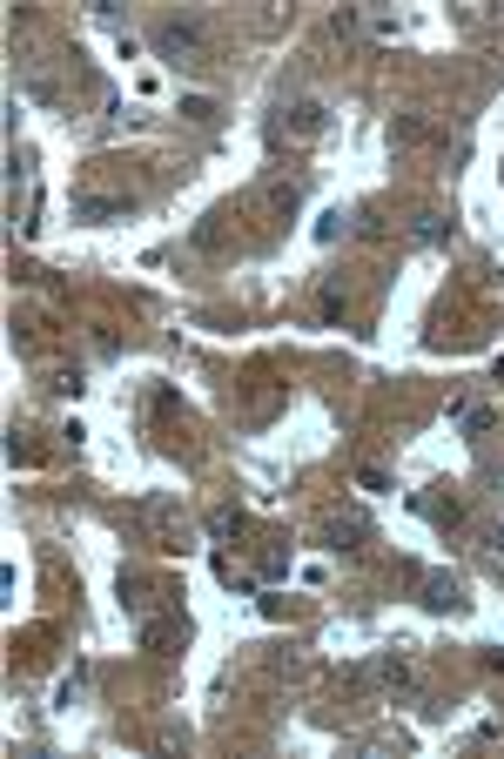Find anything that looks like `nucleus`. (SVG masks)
I'll use <instances>...</instances> for the list:
<instances>
[{
    "label": "nucleus",
    "mask_w": 504,
    "mask_h": 759,
    "mask_svg": "<svg viewBox=\"0 0 504 759\" xmlns=\"http://www.w3.org/2000/svg\"><path fill=\"white\" fill-rule=\"evenodd\" d=\"M323 135V101H290L283 122H276V141H316Z\"/></svg>",
    "instance_id": "1"
},
{
    "label": "nucleus",
    "mask_w": 504,
    "mask_h": 759,
    "mask_svg": "<svg viewBox=\"0 0 504 759\" xmlns=\"http://www.w3.org/2000/svg\"><path fill=\"white\" fill-rule=\"evenodd\" d=\"M155 47H162L168 61H182V54H196V47H202V28H188V20H168V28H155Z\"/></svg>",
    "instance_id": "2"
},
{
    "label": "nucleus",
    "mask_w": 504,
    "mask_h": 759,
    "mask_svg": "<svg viewBox=\"0 0 504 759\" xmlns=\"http://www.w3.org/2000/svg\"><path fill=\"white\" fill-rule=\"evenodd\" d=\"M75 215H81V222H122L128 202H122V196H81V202H75Z\"/></svg>",
    "instance_id": "3"
},
{
    "label": "nucleus",
    "mask_w": 504,
    "mask_h": 759,
    "mask_svg": "<svg viewBox=\"0 0 504 759\" xmlns=\"http://www.w3.org/2000/svg\"><path fill=\"white\" fill-rule=\"evenodd\" d=\"M424 605H437V611H458V605H464V592H458V578H444V571H430V578H424Z\"/></svg>",
    "instance_id": "4"
},
{
    "label": "nucleus",
    "mask_w": 504,
    "mask_h": 759,
    "mask_svg": "<svg viewBox=\"0 0 504 759\" xmlns=\"http://www.w3.org/2000/svg\"><path fill=\"white\" fill-rule=\"evenodd\" d=\"M262 202H269L276 215H290L296 202H303V182H296V175H290V182H283V175H276V182H262Z\"/></svg>",
    "instance_id": "5"
},
{
    "label": "nucleus",
    "mask_w": 504,
    "mask_h": 759,
    "mask_svg": "<svg viewBox=\"0 0 504 759\" xmlns=\"http://www.w3.org/2000/svg\"><path fill=\"white\" fill-rule=\"evenodd\" d=\"M411 236H417V243H444L451 228H444V215H417V222H411Z\"/></svg>",
    "instance_id": "6"
},
{
    "label": "nucleus",
    "mask_w": 504,
    "mask_h": 759,
    "mask_svg": "<svg viewBox=\"0 0 504 759\" xmlns=\"http://www.w3.org/2000/svg\"><path fill=\"white\" fill-rule=\"evenodd\" d=\"M209 531H215V538H229V531H243V517H236V511H215V517H209Z\"/></svg>",
    "instance_id": "7"
},
{
    "label": "nucleus",
    "mask_w": 504,
    "mask_h": 759,
    "mask_svg": "<svg viewBox=\"0 0 504 759\" xmlns=\"http://www.w3.org/2000/svg\"><path fill=\"white\" fill-rule=\"evenodd\" d=\"M182 115H188V122H209V115H215V101H202V94H188V101H182Z\"/></svg>",
    "instance_id": "8"
}]
</instances>
